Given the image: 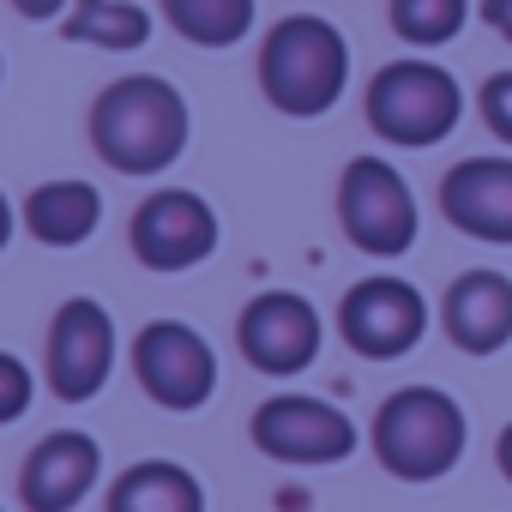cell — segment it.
I'll return each instance as SVG.
<instances>
[{
  "instance_id": "cell-1",
  "label": "cell",
  "mask_w": 512,
  "mask_h": 512,
  "mask_svg": "<svg viewBox=\"0 0 512 512\" xmlns=\"http://www.w3.org/2000/svg\"><path fill=\"white\" fill-rule=\"evenodd\" d=\"M91 145L121 175H157L187 151V97L157 73H127L97 97Z\"/></svg>"
},
{
  "instance_id": "cell-2",
  "label": "cell",
  "mask_w": 512,
  "mask_h": 512,
  "mask_svg": "<svg viewBox=\"0 0 512 512\" xmlns=\"http://www.w3.org/2000/svg\"><path fill=\"white\" fill-rule=\"evenodd\" d=\"M344 85H350V43L332 19L290 13L272 25V37L260 49V91L272 97L278 115L314 121L344 97Z\"/></svg>"
},
{
  "instance_id": "cell-3",
  "label": "cell",
  "mask_w": 512,
  "mask_h": 512,
  "mask_svg": "<svg viewBox=\"0 0 512 512\" xmlns=\"http://www.w3.org/2000/svg\"><path fill=\"white\" fill-rule=\"evenodd\" d=\"M374 458L386 476L398 482H440L458 470L464 446H470V422L464 404L440 386H398L380 410H374Z\"/></svg>"
},
{
  "instance_id": "cell-4",
  "label": "cell",
  "mask_w": 512,
  "mask_h": 512,
  "mask_svg": "<svg viewBox=\"0 0 512 512\" xmlns=\"http://www.w3.org/2000/svg\"><path fill=\"white\" fill-rule=\"evenodd\" d=\"M464 121V91L440 61H392L368 85V127L398 151H428Z\"/></svg>"
},
{
  "instance_id": "cell-5",
  "label": "cell",
  "mask_w": 512,
  "mask_h": 512,
  "mask_svg": "<svg viewBox=\"0 0 512 512\" xmlns=\"http://www.w3.org/2000/svg\"><path fill=\"white\" fill-rule=\"evenodd\" d=\"M338 223L368 260H398V253L416 247L422 211H416L410 181L386 157H356L338 181Z\"/></svg>"
},
{
  "instance_id": "cell-6",
  "label": "cell",
  "mask_w": 512,
  "mask_h": 512,
  "mask_svg": "<svg viewBox=\"0 0 512 512\" xmlns=\"http://www.w3.org/2000/svg\"><path fill=\"white\" fill-rule=\"evenodd\" d=\"M253 446L278 464H344L356 452V422L326 404V398H308V392H278L253 410Z\"/></svg>"
},
{
  "instance_id": "cell-7",
  "label": "cell",
  "mask_w": 512,
  "mask_h": 512,
  "mask_svg": "<svg viewBox=\"0 0 512 512\" xmlns=\"http://www.w3.org/2000/svg\"><path fill=\"white\" fill-rule=\"evenodd\" d=\"M338 332L356 356L368 362H398L428 338V302L416 284L404 278H362L350 284V296L338 302Z\"/></svg>"
},
{
  "instance_id": "cell-8",
  "label": "cell",
  "mask_w": 512,
  "mask_h": 512,
  "mask_svg": "<svg viewBox=\"0 0 512 512\" xmlns=\"http://www.w3.org/2000/svg\"><path fill=\"white\" fill-rule=\"evenodd\" d=\"M320 338H326V326H320L314 302H308V296H290V290L253 296V302L241 308V320H235L241 356L260 368V374H272V380H290V374L314 368Z\"/></svg>"
},
{
  "instance_id": "cell-9",
  "label": "cell",
  "mask_w": 512,
  "mask_h": 512,
  "mask_svg": "<svg viewBox=\"0 0 512 512\" xmlns=\"http://www.w3.org/2000/svg\"><path fill=\"white\" fill-rule=\"evenodd\" d=\"M133 374L163 410H199L217 392V356L181 320H151L133 338Z\"/></svg>"
},
{
  "instance_id": "cell-10",
  "label": "cell",
  "mask_w": 512,
  "mask_h": 512,
  "mask_svg": "<svg viewBox=\"0 0 512 512\" xmlns=\"http://www.w3.org/2000/svg\"><path fill=\"white\" fill-rule=\"evenodd\" d=\"M133 253L151 272H193L217 253V211L187 187H163L133 211Z\"/></svg>"
},
{
  "instance_id": "cell-11",
  "label": "cell",
  "mask_w": 512,
  "mask_h": 512,
  "mask_svg": "<svg viewBox=\"0 0 512 512\" xmlns=\"http://www.w3.org/2000/svg\"><path fill=\"white\" fill-rule=\"evenodd\" d=\"M109 368H115V320L91 296L67 302L49 326V380H55V392L67 404H85V398L103 392Z\"/></svg>"
},
{
  "instance_id": "cell-12",
  "label": "cell",
  "mask_w": 512,
  "mask_h": 512,
  "mask_svg": "<svg viewBox=\"0 0 512 512\" xmlns=\"http://www.w3.org/2000/svg\"><path fill=\"white\" fill-rule=\"evenodd\" d=\"M440 217L488 247H512V157H458L440 175Z\"/></svg>"
},
{
  "instance_id": "cell-13",
  "label": "cell",
  "mask_w": 512,
  "mask_h": 512,
  "mask_svg": "<svg viewBox=\"0 0 512 512\" xmlns=\"http://www.w3.org/2000/svg\"><path fill=\"white\" fill-rule=\"evenodd\" d=\"M440 332L464 356H500L512 344V278L494 266L458 272L440 296Z\"/></svg>"
},
{
  "instance_id": "cell-14",
  "label": "cell",
  "mask_w": 512,
  "mask_h": 512,
  "mask_svg": "<svg viewBox=\"0 0 512 512\" xmlns=\"http://www.w3.org/2000/svg\"><path fill=\"white\" fill-rule=\"evenodd\" d=\"M103 470V452L91 434H49L31 458H25V476H19V494L31 512H73L91 482Z\"/></svg>"
},
{
  "instance_id": "cell-15",
  "label": "cell",
  "mask_w": 512,
  "mask_h": 512,
  "mask_svg": "<svg viewBox=\"0 0 512 512\" xmlns=\"http://www.w3.org/2000/svg\"><path fill=\"white\" fill-rule=\"evenodd\" d=\"M97 217H103V199H97L91 181H43L25 199V229L43 247H79V241H91Z\"/></svg>"
},
{
  "instance_id": "cell-16",
  "label": "cell",
  "mask_w": 512,
  "mask_h": 512,
  "mask_svg": "<svg viewBox=\"0 0 512 512\" xmlns=\"http://www.w3.org/2000/svg\"><path fill=\"white\" fill-rule=\"evenodd\" d=\"M109 512H205V488L193 470L169 458H145L109 488Z\"/></svg>"
},
{
  "instance_id": "cell-17",
  "label": "cell",
  "mask_w": 512,
  "mask_h": 512,
  "mask_svg": "<svg viewBox=\"0 0 512 512\" xmlns=\"http://www.w3.org/2000/svg\"><path fill=\"white\" fill-rule=\"evenodd\" d=\"M163 19L199 49H229L253 31V0H163Z\"/></svg>"
},
{
  "instance_id": "cell-18",
  "label": "cell",
  "mask_w": 512,
  "mask_h": 512,
  "mask_svg": "<svg viewBox=\"0 0 512 512\" xmlns=\"http://www.w3.org/2000/svg\"><path fill=\"white\" fill-rule=\"evenodd\" d=\"M67 37L91 49H139L151 37V13L133 7V0H79L67 19Z\"/></svg>"
},
{
  "instance_id": "cell-19",
  "label": "cell",
  "mask_w": 512,
  "mask_h": 512,
  "mask_svg": "<svg viewBox=\"0 0 512 512\" xmlns=\"http://www.w3.org/2000/svg\"><path fill=\"white\" fill-rule=\"evenodd\" d=\"M392 31L410 43V49H440L464 31L470 19V0H392Z\"/></svg>"
},
{
  "instance_id": "cell-20",
  "label": "cell",
  "mask_w": 512,
  "mask_h": 512,
  "mask_svg": "<svg viewBox=\"0 0 512 512\" xmlns=\"http://www.w3.org/2000/svg\"><path fill=\"white\" fill-rule=\"evenodd\" d=\"M476 115H482V127H488L500 145H512V67L482 79V91H476Z\"/></svg>"
},
{
  "instance_id": "cell-21",
  "label": "cell",
  "mask_w": 512,
  "mask_h": 512,
  "mask_svg": "<svg viewBox=\"0 0 512 512\" xmlns=\"http://www.w3.org/2000/svg\"><path fill=\"white\" fill-rule=\"evenodd\" d=\"M31 368L19 362V356H7L0 350V422H19L25 410H31Z\"/></svg>"
},
{
  "instance_id": "cell-22",
  "label": "cell",
  "mask_w": 512,
  "mask_h": 512,
  "mask_svg": "<svg viewBox=\"0 0 512 512\" xmlns=\"http://www.w3.org/2000/svg\"><path fill=\"white\" fill-rule=\"evenodd\" d=\"M476 13H482V25H488L500 43H512V0H482Z\"/></svg>"
},
{
  "instance_id": "cell-23",
  "label": "cell",
  "mask_w": 512,
  "mask_h": 512,
  "mask_svg": "<svg viewBox=\"0 0 512 512\" xmlns=\"http://www.w3.org/2000/svg\"><path fill=\"white\" fill-rule=\"evenodd\" d=\"M13 7L25 19H55V13H67V0H13Z\"/></svg>"
},
{
  "instance_id": "cell-24",
  "label": "cell",
  "mask_w": 512,
  "mask_h": 512,
  "mask_svg": "<svg viewBox=\"0 0 512 512\" xmlns=\"http://www.w3.org/2000/svg\"><path fill=\"white\" fill-rule=\"evenodd\" d=\"M494 464H500V476L512 482V422L500 428V440H494Z\"/></svg>"
},
{
  "instance_id": "cell-25",
  "label": "cell",
  "mask_w": 512,
  "mask_h": 512,
  "mask_svg": "<svg viewBox=\"0 0 512 512\" xmlns=\"http://www.w3.org/2000/svg\"><path fill=\"white\" fill-rule=\"evenodd\" d=\"M13 241V205H7V193H0V247Z\"/></svg>"
}]
</instances>
